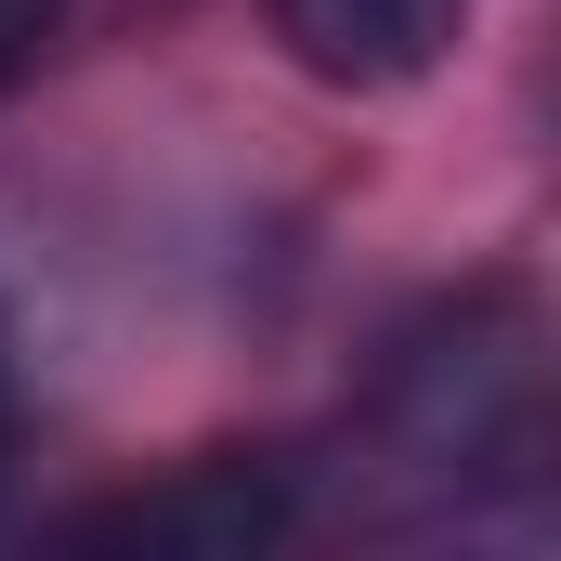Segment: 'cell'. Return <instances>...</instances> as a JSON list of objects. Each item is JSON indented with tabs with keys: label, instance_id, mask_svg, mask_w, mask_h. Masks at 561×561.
<instances>
[{
	"label": "cell",
	"instance_id": "cell-1",
	"mask_svg": "<svg viewBox=\"0 0 561 561\" xmlns=\"http://www.w3.org/2000/svg\"><path fill=\"white\" fill-rule=\"evenodd\" d=\"M275 523H287V483H275V470L196 457V470H170V483H144V496L79 510L66 536H79V549H144V561H236V549H262Z\"/></svg>",
	"mask_w": 561,
	"mask_h": 561
},
{
	"label": "cell",
	"instance_id": "cell-2",
	"mask_svg": "<svg viewBox=\"0 0 561 561\" xmlns=\"http://www.w3.org/2000/svg\"><path fill=\"white\" fill-rule=\"evenodd\" d=\"M275 39L340 92H392L444 53V0H275Z\"/></svg>",
	"mask_w": 561,
	"mask_h": 561
},
{
	"label": "cell",
	"instance_id": "cell-3",
	"mask_svg": "<svg viewBox=\"0 0 561 561\" xmlns=\"http://www.w3.org/2000/svg\"><path fill=\"white\" fill-rule=\"evenodd\" d=\"M53 26H66V0H0V92L53 53Z\"/></svg>",
	"mask_w": 561,
	"mask_h": 561
},
{
	"label": "cell",
	"instance_id": "cell-4",
	"mask_svg": "<svg viewBox=\"0 0 561 561\" xmlns=\"http://www.w3.org/2000/svg\"><path fill=\"white\" fill-rule=\"evenodd\" d=\"M0 470H13V353H0Z\"/></svg>",
	"mask_w": 561,
	"mask_h": 561
}]
</instances>
